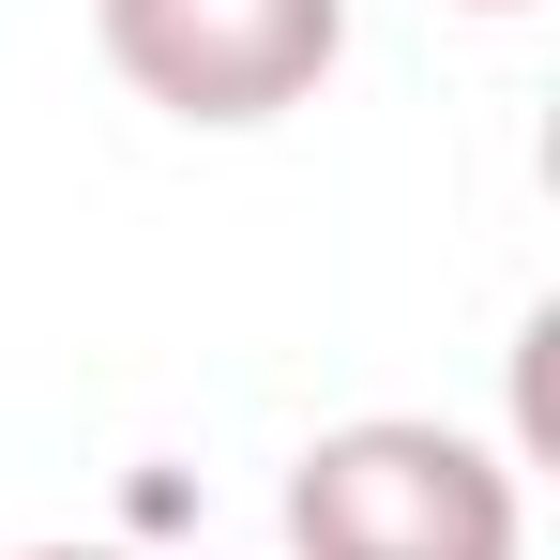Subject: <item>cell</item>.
<instances>
[{
  "label": "cell",
  "instance_id": "cell-3",
  "mask_svg": "<svg viewBox=\"0 0 560 560\" xmlns=\"http://www.w3.org/2000/svg\"><path fill=\"white\" fill-rule=\"evenodd\" d=\"M15 560H106V546H15Z\"/></svg>",
  "mask_w": 560,
  "mask_h": 560
},
{
  "label": "cell",
  "instance_id": "cell-2",
  "mask_svg": "<svg viewBox=\"0 0 560 560\" xmlns=\"http://www.w3.org/2000/svg\"><path fill=\"white\" fill-rule=\"evenodd\" d=\"M92 31L167 121H288L349 61V0H92Z\"/></svg>",
  "mask_w": 560,
  "mask_h": 560
},
{
  "label": "cell",
  "instance_id": "cell-4",
  "mask_svg": "<svg viewBox=\"0 0 560 560\" xmlns=\"http://www.w3.org/2000/svg\"><path fill=\"white\" fill-rule=\"evenodd\" d=\"M469 15H515V0H469Z\"/></svg>",
  "mask_w": 560,
  "mask_h": 560
},
{
  "label": "cell",
  "instance_id": "cell-1",
  "mask_svg": "<svg viewBox=\"0 0 560 560\" xmlns=\"http://www.w3.org/2000/svg\"><path fill=\"white\" fill-rule=\"evenodd\" d=\"M288 546L303 560H515L530 515H515V469L485 440L378 409L288 469Z\"/></svg>",
  "mask_w": 560,
  "mask_h": 560
}]
</instances>
